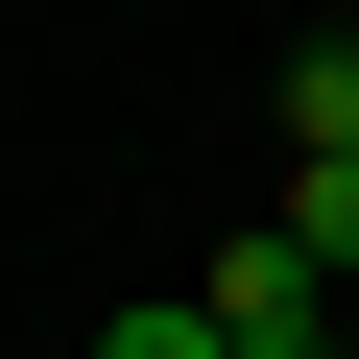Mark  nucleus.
I'll use <instances>...</instances> for the list:
<instances>
[{
	"instance_id": "f257e3e1",
	"label": "nucleus",
	"mask_w": 359,
	"mask_h": 359,
	"mask_svg": "<svg viewBox=\"0 0 359 359\" xmlns=\"http://www.w3.org/2000/svg\"><path fill=\"white\" fill-rule=\"evenodd\" d=\"M264 144H287V168H359V25L287 48V120H264Z\"/></svg>"
},
{
	"instance_id": "f03ea898",
	"label": "nucleus",
	"mask_w": 359,
	"mask_h": 359,
	"mask_svg": "<svg viewBox=\"0 0 359 359\" xmlns=\"http://www.w3.org/2000/svg\"><path fill=\"white\" fill-rule=\"evenodd\" d=\"M287 240H311V264L359 287V168H287Z\"/></svg>"
},
{
	"instance_id": "7ed1b4c3",
	"label": "nucleus",
	"mask_w": 359,
	"mask_h": 359,
	"mask_svg": "<svg viewBox=\"0 0 359 359\" xmlns=\"http://www.w3.org/2000/svg\"><path fill=\"white\" fill-rule=\"evenodd\" d=\"M96 359H240V335H216V287H168V311H120Z\"/></svg>"
},
{
	"instance_id": "20e7f679",
	"label": "nucleus",
	"mask_w": 359,
	"mask_h": 359,
	"mask_svg": "<svg viewBox=\"0 0 359 359\" xmlns=\"http://www.w3.org/2000/svg\"><path fill=\"white\" fill-rule=\"evenodd\" d=\"M240 359H335V335H240Z\"/></svg>"
}]
</instances>
